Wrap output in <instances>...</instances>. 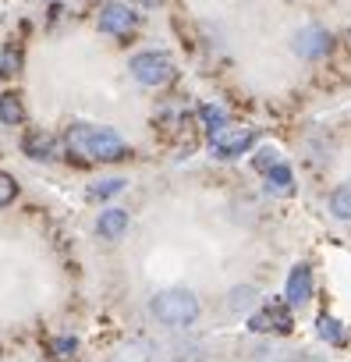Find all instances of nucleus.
<instances>
[{"mask_svg": "<svg viewBox=\"0 0 351 362\" xmlns=\"http://www.w3.org/2000/svg\"><path fill=\"white\" fill-rule=\"evenodd\" d=\"M64 146L85 160H100V163H114V160H128L131 146L124 142L121 132L107 128V124H89V121H75L64 132Z\"/></svg>", "mask_w": 351, "mask_h": 362, "instance_id": "f257e3e1", "label": "nucleus"}, {"mask_svg": "<svg viewBox=\"0 0 351 362\" xmlns=\"http://www.w3.org/2000/svg\"><path fill=\"white\" fill-rule=\"evenodd\" d=\"M149 316L167 327V330H192L203 316V302L192 288H182V284H174V288H160L153 298H149Z\"/></svg>", "mask_w": 351, "mask_h": 362, "instance_id": "f03ea898", "label": "nucleus"}, {"mask_svg": "<svg viewBox=\"0 0 351 362\" xmlns=\"http://www.w3.org/2000/svg\"><path fill=\"white\" fill-rule=\"evenodd\" d=\"M128 71H131V78H135L138 86L160 89V86H167V82L174 78V61H170V54H163V50H142V54H135V57L128 61Z\"/></svg>", "mask_w": 351, "mask_h": 362, "instance_id": "7ed1b4c3", "label": "nucleus"}, {"mask_svg": "<svg viewBox=\"0 0 351 362\" xmlns=\"http://www.w3.org/2000/svg\"><path fill=\"white\" fill-rule=\"evenodd\" d=\"M249 330L252 334H263V337H277V334H291L295 327V309L287 302H263L256 305L249 316H245Z\"/></svg>", "mask_w": 351, "mask_h": 362, "instance_id": "20e7f679", "label": "nucleus"}, {"mask_svg": "<svg viewBox=\"0 0 351 362\" xmlns=\"http://www.w3.org/2000/svg\"><path fill=\"white\" fill-rule=\"evenodd\" d=\"M96 29L103 36H114V40H128L135 36L138 29V11L131 4H121V0H110V4H103L100 18H96Z\"/></svg>", "mask_w": 351, "mask_h": 362, "instance_id": "39448f33", "label": "nucleus"}, {"mask_svg": "<svg viewBox=\"0 0 351 362\" xmlns=\"http://www.w3.org/2000/svg\"><path fill=\"white\" fill-rule=\"evenodd\" d=\"M330 50H333V33L323 25H302L291 36V54L302 61H323Z\"/></svg>", "mask_w": 351, "mask_h": 362, "instance_id": "423d86ee", "label": "nucleus"}, {"mask_svg": "<svg viewBox=\"0 0 351 362\" xmlns=\"http://www.w3.org/2000/svg\"><path fill=\"white\" fill-rule=\"evenodd\" d=\"M256 146V132L252 128H238V124H227L220 128L217 135H210V149L217 160H238L245 153H252Z\"/></svg>", "mask_w": 351, "mask_h": 362, "instance_id": "0eeeda50", "label": "nucleus"}, {"mask_svg": "<svg viewBox=\"0 0 351 362\" xmlns=\"http://www.w3.org/2000/svg\"><path fill=\"white\" fill-rule=\"evenodd\" d=\"M316 295V274L309 263H295L287 270V281H284V302L291 309H305Z\"/></svg>", "mask_w": 351, "mask_h": 362, "instance_id": "6e6552de", "label": "nucleus"}, {"mask_svg": "<svg viewBox=\"0 0 351 362\" xmlns=\"http://www.w3.org/2000/svg\"><path fill=\"white\" fill-rule=\"evenodd\" d=\"M263 189L273 196V199H291L295 192H298V181H295V170H291V163H277L273 170H266L263 174Z\"/></svg>", "mask_w": 351, "mask_h": 362, "instance_id": "1a4fd4ad", "label": "nucleus"}, {"mask_svg": "<svg viewBox=\"0 0 351 362\" xmlns=\"http://www.w3.org/2000/svg\"><path fill=\"white\" fill-rule=\"evenodd\" d=\"M128 224H131L128 210H121V206H107V210L96 217V235H100L103 242H117V238L128 235Z\"/></svg>", "mask_w": 351, "mask_h": 362, "instance_id": "9d476101", "label": "nucleus"}, {"mask_svg": "<svg viewBox=\"0 0 351 362\" xmlns=\"http://www.w3.org/2000/svg\"><path fill=\"white\" fill-rule=\"evenodd\" d=\"M22 153L29 160H54L57 156V139L50 132H43V128H29L22 135Z\"/></svg>", "mask_w": 351, "mask_h": 362, "instance_id": "9b49d317", "label": "nucleus"}, {"mask_svg": "<svg viewBox=\"0 0 351 362\" xmlns=\"http://www.w3.org/2000/svg\"><path fill=\"white\" fill-rule=\"evenodd\" d=\"M256 305H259V291H256L252 284H234V288L227 291V298H224V309H227L231 316H249Z\"/></svg>", "mask_w": 351, "mask_h": 362, "instance_id": "f8f14e48", "label": "nucleus"}, {"mask_svg": "<svg viewBox=\"0 0 351 362\" xmlns=\"http://www.w3.org/2000/svg\"><path fill=\"white\" fill-rule=\"evenodd\" d=\"M25 117H29V110H25L22 93H15V89L0 93V124H8V128H22V124H25Z\"/></svg>", "mask_w": 351, "mask_h": 362, "instance_id": "ddd939ff", "label": "nucleus"}, {"mask_svg": "<svg viewBox=\"0 0 351 362\" xmlns=\"http://www.w3.org/2000/svg\"><path fill=\"white\" fill-rule=\"evenodd\" d=\"M316 337L326 341L330 348H344V344H347V327H344L333 313H319V316H316Z\"/></svg>", "mask_w": 351, "mask_h": 362, "instance_id": "4468645a", "label": "nucleus"}, {"mask_svg": "<svg viewBox=\"0 0 351 362\" xmlns=\"http://www.w3.org/2000/svg\"><path fill=\"white\" fill-rule=\"evenodd\" d=\"M22 68H25V47H22V40L4 43V50H0V78H18Z\"/></svg>", "mask_w": 351, "mask_h": 362, "instance_id": "2eb2a0df", "label": "nucleus"}, {"mask_svg": "<svg viewBox=\"0 0 351 362\" xmlns=\"http://www.w3.org/2000/svg\"><path fill=\"white\" fill-rule=\"evenodd\" d=\"M326 210L337 224H351V181H340V185L326 196Z\"/></svg>", "mask_w": 351, "mask_h": 362, "instance_id": "dca6fc26", "label": "nucleus"}, {"mask_svg": "<svg viewBox=\"0 0 351 362\" xmlns=\"http://www.w3.org/2000/svg\"><path fill=\"white\" fill-rule=\"evenodd\" d=\"M110 362H156V348H153L149 341H138V337H135V341L121 344Z\"/></svg>", "mask_w": 351, "mask_h": 362, "instance_id": "f3484780", "label": "nucleus"}, {"mask_svg": "<svg viewBox=\"0 0 351 362\" xmlns=\"http://www.w3.org/2000/svg\"><path fill=\"white\" fill-rule=\"evenodd\" d=\"M196 114H199V124L206 128V135H217L220 128L231 124V117H227V110H224L220 103H203Z\"/></svg>", "mask_w": 351, "mask_h": 362, "instance_id": "a211bd4d", "label": "nucleus"}, {"mask_svg": "<svg viewBox=\"0 0 351 362\" xmlns=\"http://www.w3.org/2000/svg\"><path fill=\"white\" fill-rule=\"evenodd\" d=\"M128 189V181L124 177H103V181H96V185H89V199H96V203H103V199H114L117 192H124Z\"/></svg>", "mask_w": 351, "mask_h": 362, "instance_id": "6ab92c4d", "label": "nucleus"}, {"mask_svg": "<svg viewBox=\"0 0 351 362\" xmlns=\"http://www.w3.org/2000/svg\"><path fill=\"white\" fill-rule=\"evenodd\" d=\"M252 362H295V355H291L287 348L273 344V341H263V344H256Z\"/></svg>", "mask_w": 351, "mask_h": 362, "instance_id": "aec40b11", "label": "nucleus"}, {"mask_svg": "<svg viewBox=\"0 0 351 362\" xmlns=\"http://www.w3.org/2000/svg\"><path fill=\"white\" fill-rule=\"evenodd\" d=\"M280 160H284V156H280V149H277V146H259V149L252 153V167H256L259 174L273 170V167H277Z\"/></svg>", "mask_w": 351, "mask_h": 362, "instance_id": "412c9836", "label": "nucleus"}, {"mask_svg": "<svg viewBox=\"0 0 351 362\" xmlns=\"http://www.w3.org/2000/svg\"><path fill=\"white\" fill-rule=\"evenodd\" d=\"M15 199H18V181H15L8 170H0V210L11 206Z\"/></svg>", "mask_w": 351, "mask_h": 362, "instance_id": "4be33fe9", "label": "nucleus"}, {"mask_svg": "<svg viewBox=\"0 0 351 362\" xmlns=\"http://www.w3.org/2000/svg\"><path fill=\"white\" fill-rule=\"evenodd\" d=\"M75 348H78L75 337H61V341H54V351H57V355H75Z\"/></svg>", "mask_w": 351, "mask_h": 362, "instance_id": "5701e85b", "label": "nucleus"}, {"mask_svg": "<svg viewBox=\"0 0 351 362\" xmlns=\"http://www.w3.org/2000/svg\"><path fill=\"white\" fill-rule=\"evenodd\" d=\"M295 362H330L326 355H319V351H298L295 355Z\"/></svg>", "mask_w": 351, "mask_h": 362, "instance_id": "b1692460", "label": "nucleus"}, {"mask_svg": "<svg viewBox=\"0 0 351 362\" xmlns=\"http://www.w3.org/2000/svg\"><path fill=\"white\" fill-rule=\"evenodd\" d=\"M128 4H131V8H156L160 0H128Z\"/></svg>", "mask_w": 351, "mask_h": 362, "instance_id": "393cba45", "label": "nucleus"}, {"mask_svg": "<svg viewBox=\"0 0 351 362\" xmlns=\"http://www.w3.org/2000/svg\"><path fill=\"white\" fill-rule=\"evenodd\" d=\"M287 4H302V0H287Z\"/></svg>", "mask_w": 351, "mask_h": 362, "instance_id": "a878e982", "label": "nucleus"}, {"mask_svg": "<svg viewBox=\"0 0 351 362\" xmlns=\"http://www.w3.org/2000/svg\"><path fill=\"white\" fill-rule=\"evenodd\" d=\"M347 43H351V29H347Z\"/></svg>", "mask_w": 351, "mask_h": 362, "instance_id": "bb28decb", "label": "nucleus"}]
</instances>
